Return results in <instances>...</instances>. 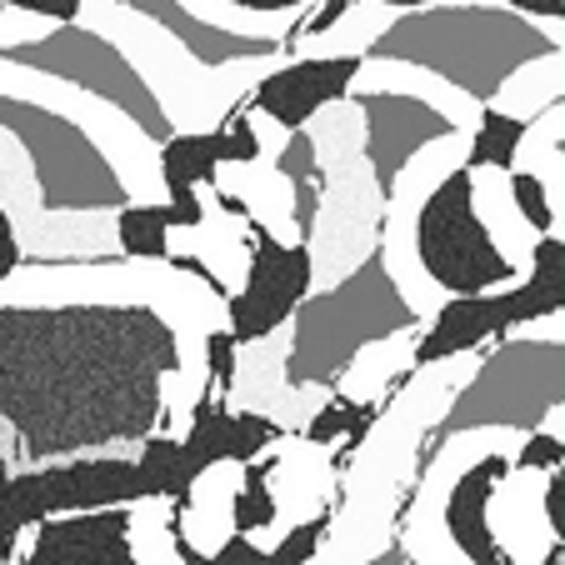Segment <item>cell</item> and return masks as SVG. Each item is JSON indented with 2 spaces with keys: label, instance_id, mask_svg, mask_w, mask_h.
I'll list each match as a JSON object with an SVG mask.
<instances>
[{
  "label": "cell",
  "instance_id": "1",
  "mask_svg": "<svg viewBox=\"0 0 565 565\" xmlns=\"http://www.w3.org/2000/svg\"><path fill=\"white\" fill-rule=\"evenodd\" d=\"M426 21H406L395 51L411 55V61L430 65V71L450 75L460 90H470L476 100H495V90L521 71L535 55H551V41H545L535 25H525L531 15L511 11V15H480V11H440Z\"/></svg>",
  "mask_w": 565,
  "mask_h": 565
},
{
  "label": "cell",
  "instance_id": "2",
  "mask_svg": "<svg viewBox=\"0 0 565 565\" xmlns=\"http://www.w3.org/2000/svg\"><path fill=\"white\" fill-rule=\"evenodd\" d=\"M416 256L446 296H480V290H501L515 280L511 256L495 246L491 225L476 211V171L470 166L440 175V185H430V195L420 201Z\"/></svg>",
  "mask_w": 565,
  "mask_h": 565
},
{
  "label": "cell",
  "instance_id": "3",
  "mask_svg": "<svg viewBox=\"0 0 565 565\" xmlns=\"http://www.w3.org/2000/svg\"><path fill=\"white\" fill-rule=\"evenodd\" d=\"M140 501L136 460H75V466H41L21 476H0V525L25 535L45 515L96 511V505Z\"/></svg>",
  "mask_w": 565,
  "mask_h": 565
},
{
  "label": "cell",
  "instance_id": "4",
  "mask_svg": "<svg viewBox=\"0 0 565 565\" xmlns=\"http://www.w3.org/2000/svg\"><path fill=\"white\" fill-rule=\"evenodd\" d=\"M250 231V266H246V286L231 296V331L241 335V345L266 341L270 331H280L290 316L300 310V300L310 296V280H316V260L310 246L296 241H276L260 221H246Z\"/></svg>",
  "mask_w": 565,
  "mask_h": 565
},
{
  "label": "cell",
  "instance_id": "5",
  "mask_svg": "<svg viewBox=\"0 0 565 565\" xmlns=\"http://www.w3.org/2000/svg\"><path fill=\"white\" fill-rule=\"evenodd\" d=\"M565 401V375L555 361V345H515L511 355H501V365L491 361V371L476 381L470 401L450 416V426H515V420L541 416L545 406Z\"/></svg>",
  "mask_w": 565,
  "mask_h": 565
},
{
  "label": "cell",
  "instance_id": "6",
  "mask_svg": "<svg viewBox=\"0 0 565 565\" xmlns=\"http://www.w3.org/2000/svg\"><path fill=\"white\" fill-rule=\"evenodd\" d=\"M361 75V55H306V61L276 65L270 75H260L256 90H250V110L270 116L280 130H306L310 120L320 116L326 106L345 96Z\"/></svg>",
  "mask_w": 565,
  "mask_h": 565
},
{
  "label": "cell",
  "instance_id": "7",
  "mask_svg": "<svg viewBox=\"0 0 565 565\" xmlns=\"http://www.w3.org/2000/svg\"><path fill=\"white\" fill-rule=\"evenodd\" d=\"M286 436V430L276 426L270 416H260V411H231L225 406V391L201 395L191 406V430L181 436V456H185V476L201 486V476L211 466H246V460L266 456L276 440Z\"/></svg>",
  "mask_w": 565,
  "mask_h": 565
},
{
  "label": "cell",
  "instance_id": "8",
  "mask_svg": "<svg viewBox=\"0 0 565 565\" xmlns=\"http://www.w3.org/2000/svg\"><path fill=\"white\" fill-rule=\"evenodd\" d=\"M21 561L35 565H130V501L96 505V511H65L31 525V551Z\"/></svg>",
  "mask_w": 565,
  "mask_h": 565
},
{
  "label": "cell",
  "instance_id": "9",
  "mask_svg": "<svg viewBox=\"0 0 565 565\" xmlns=\"http://www.w3.org/2000/svg\"><path fill=\"white\" fill-rule=\"evenodd\" d=\"M511 470H515V460L480 456L470 470H460L456 486H450V495H446V535H450V545L476 565H505L511 561V555L501 551V541H495V531H491V495Z\"/></svg>",
  "mask_w": 565,
  "mask_h": 565
},
{
  "label": "cell",
  "instance_id": "10",
  "mask_svg": "<svg viewBox=\"0 0 565 565\" xmlns=\"http://www.w3.org/2000/svg\"><path fill=\"white\" fill-rule=\"evenodd\" d=\"M491 310H495V341L531 320L561 316L565 310V241L551 231L535 235L531 246V276L521 286H501L491 290Z\"/></svg>",
  "mask_w": 565,
  "mask_h": 565
},
{
  "label": "cell",
  "instance_id": "11",
  "mask_svg": "<svg viewBox=\"0 0 565 565\" xmlns=\"http://www.w3.org/2000/svg\"><path fill=\"white\" fill-rule=\"evenodd\" d=\"M486 341H495L491 290H480V296H450L446 306H440V316L430 320V331L416 341L411 365L426 371V365H440V361H450V355H466Z\"/></svg>",
  "mask_w": 565,
  "mask_h": 565
},
{
  "label": "cell",
  "instance_id": "12",
  "mask_svg": "<svg viewBox=\"0 0 565 565\" xmlns=\"http://www.w3.org/2000/svg\"><path fill=\"white\" fill-rule=\"evenodd\" d=\"M221 171V156H215V136L211 130H181L160 146V175H166V191L171 195H191L201 185L215 181Z\"/></svg>",
  "mask_w": 565,
  "mask_h": 565
},
{
  "label": "cell",
  "instance_id": "13",
  "mask_svg": "<svg viewBox=\"0 0 565 565\" xmlns=\"http://www.w3.org/2000/svg\"><path fill=\"white\" fill-rule=\"evenodd\" d=\"M525 120L511 116L501 106H486L476 120V136H470V156L466 166L470 171H515V156L525 146Z\"/></svg>",
  "mask_w": 565,
  "mask_h": 565
},
{
  "label": "cell",
  "instance_id": "14",
  "mask_svg": "<svg viewBox=\"0 0 565 565\" xmlns=\"http://www.w3.org/2000/svg\"><path fill=\"white\" fill-rule=\"evenodd\" d=\"M171 231H175V215L171 201L166 205H126L116 215V241L130 260H171Z\"/></svg>",
  "mask_w": 565,
  "mask_h": 565
},
{
  "label": "cell",
  "instance_id": "15",
  "mask_svg": "<svg viewBox=\"0 0 565 565\" xmlns=\"http://www.w3.org/2000/svg\"><path fill=\"white\" fill-rule=\"evenodd\" d=\"M246 476H241V491H235V501H231V525L235 531H246V535H256V531H266L270 521H276V491H270V470H276V456H256V460H246Z\"/></svg>",
  "mask_w": 565,
  "mask_h": 565
},
{
  "label": "cell",
  "instance_id": "16",
  "mask_svg": "<svg viewBox=\"0 0 565 565\" xmlns=\"http://www.w3.org/2000/svg\"><path fill=\"white\" fill-rule=\"evenodd\" d=\"M211 136H215V156H221V166H256L260 150H266L260 136H256V126H250V100L235 110V116H225Z\"/></svg>",
  "mask_w": 565,
  "mask_h": 565
},
{
  "label": "cell",
  "instance_id": "17",
  "mask_svg": "<svg viewBox=\"0 0 565 565\" xmlns=\"http://www.w3.org/2000/svg\"><path fill=\"white\" fill-rule=\"evenodd\" d=\"M331 521H335V505H326L320 515H310V521H300L296 531H286L280 535V545H270V565L316 561V551H320V541H326V531H331Z\"/></svg>",
  "mask_w": 565,
  "mask_h": 565
},
{
  "label": "cell",
  "instance_id": "18",
  "mask_svg": "<svg viewBox=\"0 0 565 565\" xmlns=\"http://www.w3.org/2000/svg\"><path fill=\"white\" fill-rule=\"evenodd\" d=\"M511 201L515 211H521V221L531 225L535 235L551 231L555 225V205H551V191H545V181L535 171H511Z\"/></svg>",
  "mask_w": 565,
  "mask_h": 565
},
{
  "label": "cell",
  "instance_id": "19",
  "mask_svg": "<svg viewBox=\"0 0 565 565\" xmlns=\"http://www.w3.org/2000/svg\"><path fill=\"white\" fill-rule=\"evenodd\" d=\"M235 351H241V335H235L231 326H225V331H211V335H205V365H211V385H215V391H225V395H231L235 371H241Z\"/></svg>",
  "mask_w": 565,
  "mask_h": 565
},
{
  "label": "cell",
  "instance_id": "20",
  "mask_svg": "<svg viewBox=\"0 0 565 565\" xmlns=\"http://www.w3.org/2000/svg\"><path fill=\"white\" fill-rule=\"evenodd\" d=\"M555 466H565V436H551V430H531L515 450V470H545L551 476Z\"/></svg>",
  "mask_w": 565,
  "mask_h": 565
},
{
  "label": "cell",
  "instance_id": "21",
  "mask_svg": "<svg viewBox=\"0 0 565 565\" xmlns=\"http://www.w3.org/2000/svg\"><path fill=\"white\" fill-rule=\"evenodd\" d=\"M361 0H320L310 15H300V25H290V35H286V45H296V41H310V35H331L335 25L345 21V15L355 11Z\"/></svg>",
  "mask_w": 565,
  "mask_h": 565
},
{
  "label": "cell",
  "instance_id": "22",
  "mask_svg": "<svg viewBox=\"0 0 565 565\" xmlns=\"http://www.w3.org/2000/svg\"><path fill=\"white\" fill-rule=\"evenodd\" d=\"M6 11L15 15H41V21H55V25H75L86 0H6Z\"/></svg>",
  "mask_w": 565,
  "mask_h": 565
},
{
  "label": "cell",
  "instance_id": "23",
  "mask_svg": "<svg viewBox=\"0 0 565 565\" xmlns=\"http://www.w3.org/2000/svg\"><path fill=\"white\" fill-rule=\"evenodd\" d=\"M215 565H270V551H260V545H250L246 531H231L225 535V545L211 555Z\"/></svg>",
  "mask_w": 565,
  "mask_h": 565
},
{
  "label": "cell",
  "instance_id": "24",
  "mask_svg": "<svg viewBox=\"0 0 565 565\" xmlns=\"http://www.w3.org/2000/svg\"><path fill=\"white\" fill-rule=\"evenodd\" d=\"M21 260H25V250H21V235H15V221H11V211L0 205V286L21 270Z\"/></svg>",
  "mask_w": 565,
  "mask_h": 565
},
{
  "label": "cell",
  "instance_id": "25",
  "mask_svg": "<svg viewBox=\"0 0 565 565\" xmlns=\"http://www.w3.org/2000/svg\"><path fill=\"white\" fill-rule=\"evenodd\" d=\"M541 505H545V521H551V535H555V541H565V466L551 470Z\"/></svg>",
  "mask_w": 565,
  "mask_h": 565
},
{
  "label": "cell",
  "instance_id": "26",
  "mask_svg": "<svg viewBox=\"0 0 565 565\" xmlns=\"http://www.w3.org/2000/svg\"><path fill=\"white\" fill-rule=\"evenodd\" d=\"M505 6L531 21H565V0H505Z\"/></svg>",
  "mask_w": 565,
  "mask_h": 565
},
{
  "label": "cell",
  "instance_id": "27",
  "mask_svg": "<svg viewBox=\"0 0 565 565\" xmlns=\"http://www.w3.org/2000/svg\"><path fill=\"white\" fill-rule=\"evenodd\" d=\"M171 215H175V225H205V205H201V191H191V195H171Z\"/></svg>",
  "mask_w": 565,
  "mask_h": 565
},
{
  "label": "cell",
  "instance_id": "28",
  "mask_svg": "<svg viewBox=\"0 0 565 565\" xmlns=\"http://www.w3.org/2000/svg\"><path fill=\"white\" fill-rule=\"evenodd\" d=\"M225 6L246 15H280V11H300L306 0H225Z\"/></svg>",
  "mask_w": 565,
  "mask_h": 565
},
{
  "label": "cell",
  "instance_id": "29",
  "mask_svg": "<svg viewBox=\"0 0 565 565\" xmlns=\"http://www.w3.org/2000/svg\"><path fill=\"white\" fill-rule=\"evenodd\" d=\"M381 6H395V11H430V6H450V0H381Z\"/></svg>",
  "mask_w": 565,
  "mask_h": 565
},
{
  "label": "cell",
  "instance_id": "30",
  "mask_svg": "<svg viewBox=\"0 0 565 565\" xmlns=\"http://www.w3.org/2000/svg\"><path fill=\"white\" fill-rule=\"evenodd\" d=\"M545 565H565V541H555V551H545Z\"/></svg>",
  "mask_w": 565,
  "mask_h": 565
},
{
  "label": "cell",
  "instance_id": "31",
  "mask_svg": "<svg viewBox=\"0 0 565 565\" xmlns=\"http://www.w3.org/2000/svg\"><path fill=\"white\" fill-rule=\"evenodd\" d=\"M0 476H6V466H0Z\"/></svg>",
  "mask_w": 565,
  "mask_h": 565
}]
</instances>
